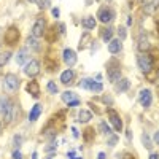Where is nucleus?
Wrapping results in <instances>:
<instances>
[{
  "label": "nucleus",
  "instance_id": "nucleus-1",
  "mask_svg": "<svg viewBox=\"0 0 159 159\" xmlns=\"http://www.w3.org/2000/svg\"><path fill=\"white\" fill-rule=\"evenodd\" d=\"M137 62H139V67L143 73H150L151 69L154 67V64H153V57L150 54H147V52H142V54H139L137 57Z\"/></svg>",
  "mask_w": 159,
  "mask_h": 159
},
{
  "label": "nucleus",
  "instance_id": "nucleus-2",
  "mask_svg": "<svg viewBox=\"0 0 159 159\" xmlns=\"http://www.w3.org/2000/svg\"><path fill=\"white\" fill-rule=\"evenodd\" d=\"M97 18H99L100 22L108 24V22L113 21V18H115V11H113L111 8H108V7H102V8L99 10V13H97Z\"/></svg>",
  "mask_w": 159,
  "mask_h": 159
},
{
  "label": "nucleus",
  "instance_id": "nucleus-3",
  "mask_svg": "<svg viewBox=\"0 0 159 159\" xmlns=\"http://www.w3.org/2000/svg\"><path fill=\"white\" fill-rule=\"evenodd\" d=\"M24 73L27 76H32V78L37 76L40 73V64H38V61H35V59L29 61L27 64H25V67H24Z\"/></svg>",
  "mask_w": 159,
  "mask_h": 159
},
{
  "label": "nucleus",
  "instance_id": "nucleus-4",
  "mask_svg": "<svg viewBox=\"0 0 159 159\" xmlns=\"http://www.w3.org/2000/svg\"><path fill=\"white\" fill-rule=\"evenodd\" d=\"M80 88H84V89H89L92 92H100L102 91V84L94 81V80H89V78H84L83 81H80Z\"/></svg>",
  "mask_w": 159,
  "mask_h": 159
},
{
  "label": "nucleus",
  "instance_id": "nucleus-5",
  "mask_svg": "<svg viewBox=\"0 0 159 159\" xmlns=\"http://www.w3.org/2000/svg\"><path fill=\"white\" fill-rule=\"evenodd\" d=\"M18 86H19V80H18V76H16V75H13V73H8V75L5 76V88H7V91L13 92V91H16V89H18Z\"/></svg>",
  "mask_w": 159,
  "mask_h": 159
},
{
  "label": "nucleus",
  "instance_id": "nucleus-6",
  "mask_svg": "<svg viewBox=\"0 0 159 159\" xmlns=\"http://www.w3.org/2000/svg\"><path fill=\"white\" fill-rule=\"evenodd\" d=\"M108 118H110V123L113 124V127H115V130H123V119H121V116H119L115 110H108Z\"/></svg>",
  "mask_w": 159,
  "mask_h": 159
},
{
  "label": "nucleus",
  "instance_id": "nucleus-7",
  "mask_svg": "<svg viewBox=\"0 0 159 159\" xmlns=\"http://www.w3.org/2000/svg\"><path fill=\"white\" fill-rule=\"evenodd\" d=\"M62 57H64V62L67 64L69 67H72V65H75V64H76V52H75L73 49H70V48L64 49Z\"/></svg>",
  "mask_w": 159,
  "mask_h": 159
},
{
  "label": "nucleus",
  "instance_id": "nucleus-8",
  "mask_svg": "<svg viewBox=\"0 0 159 159\" xmlns=\"http://www.w3.org/2000/svg\"><path fill=\"white\" fill-rule=\"evenodd\" d=\"M45 25H46V22H45L43 18L37 19L35 24H34V27H32V35H34L35 38H37V37H42V35L45 34Z\"/></svg>",
  "mask_w": 159,
  "mask_h": 159
},
{
  "label": "nucleus",
  "instance_id": "nucleus-9",
  "mask_svg": "<svg viewBox=\"0 0 159 159\" xmlns=\"http://www.w3.org/2000/svg\"><path fill=\"white\" fill-rule=\"evenodd\" d=\"M157 7H159V0H143V11L147 13V15L156 13Z\"/></svg>",
  "mask_w": 159,
  "mask_h": 159
},
{
  "label": "nucleus",
  "instance_id": "nucleus-10",
  "mask_svg": "<svg viewBox=\"0 0 159 159\" xmlns=\"http://www.w3.org/2000/svg\"><path fill=\"white\" fill-rule=\"evenodd\" d=\"M18 38H19V32H18L16 27H10V29L5 32V42H7L8 45H13Z\"/></svg>",
  "mask_w": 159,
  "mask_h": 159
},
{
  "label": "nucleus",
  "instance_id": "nucleus-11",
  "mask_svg": "<svg viewBox=\"0 0 159 159\" xmlns=\"http://www.w3.org/2000/svg\"><path fill=\"white\" fill-rule=\"evenodd\" d=\"M151 100H153V97H151V91L150 89L140 91V103L143 105V107H150Z\"/></svg>",
  "mask_w": 159,
  "mask_h": 159
},
{
  "label": "nucleus",
  "instance_id": "nucleus-12",
  "mask_svg": "<svg viewBox=\"0 0 159 159\" xmlns=\"http://www.w3.org/2000/svg\"><path fill=\"white\" fill-rule=\"evenodd\" d=\"M25 89H27V92H30V96H32V97H35V99L40 96V86H38V83L35 81V80L29 81V83H27V86H25Z\"/></svg>",
  "mask_w": 159,
  "mask_h": 159
},
{
  "label": "nucleus",
  "instance_id": "nucleus-13",
  "mask_svg": "<svg viewBox=\"0 0 159 159\" xmlns=\"http://www.w3.org/2000/svg\"><path fill=\"white\" fill-rule=\"evenodd\" d=\"M108 80L111 83H116L118 80H121V70H119V67H108Z\"/></svg>",
  "mask_w": 159,
  "mask_h": 159
},
{
  "label": "nucleus",
  "instance_id": "nucleus-14",
  "mask_svg": "<svg viewBox=\"0 0 159 159\" xmlns=\"http://www.w3.org/2000/svg\"><path fill=\"white\" fill-rule=\"evenodd\" d=\"M115 88H116V92H124V91H127L130 88V81L126 80V78H121V80H118V83H116Z\"/></svg>",
  "mask_w": 159,
  "mask_h": 159
},
{
  "label": "nucleus",
  "instance_id": "nucleus-15",
  "mask_svg": "<svg viewBox=\"0 0 159 159\" xmlns=\"http://www.w3.org/2000/svg\"><path fill=\"white\" fill-rule=\"evenodd\" d=\"M123 45H121V40H111V42L108 43V51L111 52V54H118L119 51H121Z\"/></svg>",
  "mask_w": 159,
  "mask_h": 159
},
{
  "label": "nucleus",
  "instance_id": "nucleus-16",
  "mask_svg": "<svg viewBox=\"0 0 159 159\" xmlns=\"http://www.w3.org/2000/svg\"><path fill=\"white\" fill-rule=\"evenodd\" d=\"M40 115H42V105H40V103H35V105H34V108L30 110L29 119H30V121H37Z\"/></svg>",
  "mask_w": 159,
  "mask_h": 159
},
{
  "label": "nucleus",
  "instance_id": "nucleus-17",
  "mask_svg": "<svg viewBox=\"0 0 159 159\" xmlns=\"http://www.w3.org/2000/svg\"><path fill=\"white\" fill-rule=\"evenodd\" d=\"M83 27L86 29V30H92L96 27V19H94V16H86L84 19H83Z\"/></svg>",
  "mask_w": 159,
  "mask_h": 159
},
{
  "label": "nucleus",
  "instance_id": "nucleus-18",
  "mask_svg": "<svg viewBox=\"0 0 159 159\" xmlns=\"http://www.w3.org/2000/svg\"><path fill=\"white\" fill-rule=\"evenodd\" d=\"M73 76H75L73 70H65V72H64V73L61 75V81H62L64 84H69V83H72Z\"/></svg>",
  "mask_w": 159,
  "mask_h": 159
},
{
  "label": "nucleus",
  "instance_id": "nucleus-19",
  "mask_svg": "<svg viewBox=\"0 0 159 159\" xmlns=\"http://www.w3.org/2000/svg\"><path fill=\"white\" fill-rule=\"evenodd\" d=\"M91 118H92V113L89 110H80V113H78V121L80 123H88Z\"/></svg>",
  "mask_w": 159,
  "mask_h": 159
},
{
  "label": "nucleus",
  "instance_id": "nucleus-20",
  "mask_svg": "<svg viewBox=\"0 0 159 159\" xmlns=\"http://www.w3.org/2000/svg\"><path fill=\"white\" fill-rule=\"evenodd\" d=\"M75 99H78V96L75 94V92H72V91H65V92H62V100H64L65 103H70V102L75 100Z\"/></svg>",
  "mask_w": 159,
  "mask_h": 159
},
{
  "label": "nucleus",
  "instance_id": "nucleus-21",
  "mask_svg": "<svg viewBox=\"0 0 159 159\" xmlns=\"http://www.w3.org/2000/svg\"><path fill=\"white\" fill-rule=\"evenodd\" d=\"M25 57H27V49L22 48V49L18 52V56H16V62H18V64H24V62H25Z\"/></svg>",
  "mask_w": 159,
  "mask_h": 159
},
{
  "label": "nucleus",
  "instance_id": "nucleus-22",
  "mask_svg": "<svg viewBox=\"0 0 159 159\" xmlns=\"http://www.w3.org/2000/svg\"><path fill=\"white\" fill-rule=\"evenodd\" d=\"M148 46H150L148 38H147V37H142V38H140V42H139V49H140L142 52H145V51L148 49Z\"/></svg>",
  "mask_w": 159,
  "mask_h": 159
},
{
  "label": "nucleus",
  "instance_id": "nucleus-23",
  "mask_svg": "<svg viewBox=\"0 0 159 159\" xmlns=\"http://www.w3.org/2000/svg\"><path fill=\"white\" fill-rule=\"evenodd\" d=\"M11 59V52H0V67H3V65Z\"/></svg>",
  "mask_w": 159,
  "mask_h": 159
},
{
  "label": "nucleus",
  "instance_id": "nucleus-24",
  "mask_svg": "<svg viewBox=\"0 0 159 159\" xmlns=\"http://www.w3.org/2000/svg\"><path fill=\"white\" fill-rule=\"evenodd\" d=\"M142 142L145 143V148H148V150L153 148V143H151V140H150V137H148L147 132H143V134H142Z\"/></svg>",
  "mask_w": 159,
  "mask_h": 159
},
{
  "label": "nucleus",
  "instance_id": "nucleus-25",
  "mask_svg": "<svg viewBox=\"0 0 159 159\" xmlns=\"http://www.w3.org/2000/svg\"><path fill=\"white\" fill-rule=\"evenodd\" d=\"M48 91L51 92V94H57V84L54 81H49L48 83Z\"/></svg>",
  "mask_w": 159,
  "mask_h": 159
},
{
  "label": "nucleus",
  "instance_id": "nucleus-26",
  "mask_svg": "<svg viewBox=\"0 0 159 159\" xmlns=\"http://www.w3.org/2000/svg\"><path fill=\"white\" fill-rule=\"evenodd\" d=\"M32 3H35L38 8H46V5H48V0H30Z\"/></svg>",
  "mask_w": 159,
  "mask_h": 159
},
{
  "label": "nucleus",
  "instance_id": "nucleus-27",
  "mask_svg": "<svg viewBox=\"0 0 159 159\" xmlns=\"http://www.w3.org/2000/svg\"><path fill=\"white\" fill-rule=\"evenodd\" d=\"M99 127H100V132H103V134H107V135H110V132H111V130H110L108 124H105V123L102 121V123L99 124Z\"/></svg>",
  "mask_w": 159,
  "mask_h": 159
},
{
  "label": "nucleus",
  "instance_id": "nucleus-28",
  "mask_svg": "<svg viewBox=\"0 0 159 159\" xmlns=\"http://www.w3.org/2000/svg\"><path fill=\"white\" fill-rule=\"evenodd\" d=\"M111 35H113V29H107V30L103 32V42H110Z\"/></svg>",
  "mask_w": 159,
  "mask_h": 159
},
{
  "label": "nucleus",
  "instance_id": "nucleus-29",
  "mask_svg": "<svg viewBox=\"0 0 159 159\" xmlns=\"http://www.w3.org/2000/svg\"><path fill=\"white\" fill-rule=\"evenodd\" d=\"M21 142H22L21 135H16L15 139H13V145H15V148H16V150H19V147H21V145H22Z\"/></svg>",
  "mask_w": 159,
  "mask_h": 159
},
{
  "label": "nucleus",
  "instance_id": "nucleus-30",
  "mask_svg": "<svg viewBox=\"0 0 159 159\" xmlns=\"http://www.w3.org/2000/svg\"><path fill=\"white\" fill-rule=\"evenodd\" d=\"M27 43H29V45H30L32 48H35V49H38V48H40V45L37 43V40H35V37H34V35H32V37H30V38L27 40Z\"/></svg>",
  "mask_w": 159,
  "mask_h": 159
},
{
  "label": "nucleus",
  "instance_id": "nucleus-31",
  "mask_svg": "<svg viewBox=\"0 0 159 159\" xmlns=\"http://www.w3.org/2000/svg\"><path fill=\"white\" fill-rule=\"evenodd\" d=\"M56 148H57V143L52 142V143H49V145H46V147H45V151H52V150H56Z\"/></svg>",
  "mask_w": 159,
  "mask_h": 159
},
{
  "label": "nucleus",
  "instance_id": "nucleus-32",
  "mask_svg": "<svg viewBox=\"0 0 159 159\" xmlns=\"http://www.w3.org/2000/svg\"><path fill=\"white\" fill-rule=\"evenodd\" d=\"M116 142H118V135H111V137L108 139V145H110V147H115Z\"/></svg>",
  "mask_w": 159,
  "mask_h": 159
},
{
  "label": "nucleus",
  "instance_id": "nucleus-33",
  "mask_svg": "<svg viewBox=\"0 0 159 159\" xmlns=\"http://www.w3.org/2000/svg\"><path fill=\"white\" fill-rule=\"evenodd\" d=\"M13 159H22V154H21L19 150H15V151H13Z\"/></svg>",
  "mask_w": 159,
  "mask_h": 159
},
{
  "label": "nucleus",
  "instance_id": "nucleus-34",
  "mask_svg": "<svg viewBox=\"0 0 159 159\" xmlns=\"http://www.w3.org/2000/svg\"><path fill=\"white\" fill-rule=\"evenodd\" d=\"M118 30H119V37H121V40H123V38L126 37V29L121 25V27H118Z\"/></svg>",
  "mask_w": 159,
  "mask_h": 159
},
{
  "label": "nucleus",
  "instance_id": "nucleus-35",
  "mask_svg": "<svg viewBox=\"0 0 159 159\" xmlns=\"http://www.w3.org/2000/svg\"><path fill=\"white\" fill-rule=\"evenodd\" d=\"M69 107H76V105H80V99H75V100H72L70 103H67Z\"/></svg>",
  "mask_w": 159,
  "mask_h": 159
},
{
  "label": "nucleus",
  "instance_id": "nucleus-36",
  "mask_svg": "<svg viewBox=\"0 0 159 159\" xmlns=\"http://www.w3.org/2000/svg\"><path fill=\"white\" fill-rule=\"evenodd\" d=\"M51 13H52V16H54V18H59V13L61 11H59V8H52Z\"/></svg>",
  "mask_w": 159,
  "mask_h": 159
},
{
  "label": "nucleus",
  "instance_id": "nucleus-37",
  "mask_svg": "<svg viewBox=\"0 0 159 159\" xmlns=\"http://www.w3.org/2000/svg\"><path fill=\"white\" fill-rule=\"evenodd\" d=\"M154 143H157V145H159V130L154 134Z\"/></svg>",
  "mask_w": 159,
  "mask_h": 159
},
{
  "label": "nucleus",
  "instance_id": "nucleus-38",
  "mask_svg": "<svg viewBox=\"0 0 159 159\" xmlns=\"http://www.w3.org/2000/svg\"><path fill=\"white\" fill-rule=\"evenodd\" d=\"M150 159H159V154L157 153H151L150 154Z\"/></svg>",
  "mask_w": 159,
  "mask_h": 159
},
{
  "label": "nucleus",
  "instance_id": "nucleus-39",
  "mask_svg": "<svg viewBox=\"0 0 159 159\" xmlns=\"http://www.w3.org/2000/svg\"><path fill=\"white\" fill-rule=\"evenodd\" d=\"M126 135H127V139H129V140H132V132H130V129H127Z\"/></svg>",
  "mask_w": 159,
  "mask_h": 159
},
{
  "label": "nucleus",
  "instance_id": "nucleus-40",
  "mask_svg": "<svg viewBox=\"0 0 159 159\" xmlns=\"http://www.w3.org/2000/svg\"><path fill=\"white\" fill-rule=\"evenodd\" d=\"M99 159H107V154H105V153H99Z\"/></svg>",
  "mask_w": 159,
  "mask_h": 159
},
{
  "label": "nucleus",
  "instance_id": "nucleus-41",
  "mask_svg": "<svg viewBox=\"0 0 159 159\" xmlns=\"http://www.w3.org/2000/svg\"><path fill=\"white\" fill-rule=\"evenodd\" d=\"M124 159H134V156H132V154H127V156H126Z\"/></svg>",
  "mask_w": 159,
  "mask_h": 159
},
{
  "label": "nucleus",
  "instance_id": "nucleus-42",
  "mask_svg": "<svg viewBox=\"0 0 159 159\" xmlns=\"http://www.w3.org/2000/svg\"><path fill=\"white\" fill-rule=\"evenodd\" d=\"M32 159H38V154H37V153H34V154H32Z\"/></svg>",
  "mask_w": 159,
  "mask_h": 159
},
{
  "label": "nucleus",
  "instance_id": "nucleus-43",
  "mask_svg": "<svg viewBox=\"0 0 159 159\" xmlns=\"http://www.w3.org/2000/svg\"><path fill=\"white\" fill-rule=\"evenodd\" d=\"M156 84H157V86H159V78H157V81H156Z\"/></svg>",
  "mask_w": 159,
  "mask_h": 159
},
{
  "label": "nucleus",
  "instance_id": "nucleus-44",
  "mask_svg": "<svg viewBox=\"0 0 159 159\" xmlns=\"http://www.w3.org/2000/svg\"><path fill=\"white\" fill-rule=\"evenodd\" d=\"M78 159H81V157H78Z\"/></svg>",
  "mask_w": 159,
  "mask_h": 159
}]
</instances>
